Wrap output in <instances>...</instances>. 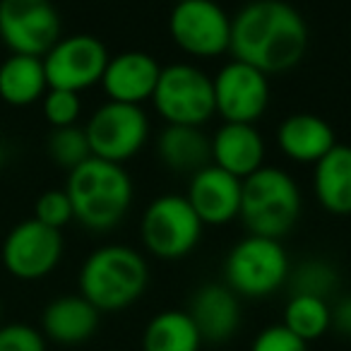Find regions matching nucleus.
<instances>
[{"label": "nucleus", "instance_id": "obj_1", "mask_svg": "<svg viewBox=\"0 0 351 351\" xmlns=\"http://www.w3.org/2000/svg\"><path fill=\"white\" fill-rule=\"evenodd\" d=\"M306 51V17L287 0H248L231 15V58L253 65L267 77L293 70Z\"/></svg>", "mask_w": 351, "mask_h": 351}, {"label": "nucleus", "instance_id": "obj_2", "mask_svg": "<svg viewBox=\"0 0 351 351\" xmlns=\"http://www.w3.org/2000/svg\"><path fill=\"white\" fill-rule=\"evenodd\" d=\"M65 193L73 217L89 231H111L128 217L135 200L132 178L123 164L89 156L68 173Z\"/></svg>", "mask_w": 351, "mask_h": 351}, {"label": "nucleus", "instance_id": "obj_3", "mask_svg": "<svg viewBox=\"0 0 351 351\" xmlns=\"http://www.w3.org/2000/svg\"><path fill=\"white\" fill-rule=\"evenodd\" d=\"M149 284V267L140 250L111 243L94 250L80 269V293L99 313L132 306Z\"/></svg>", "mask_w": 351, "mask_h": 351}, {"label": "nucleus", "instance_id": "obj_4", "mask_svg": "<svg viewBox=\"0 0 351 351\" xmlns=\"http://www.w3.org/2000/svg\"><path fill=\"white\" fill-rule=\"evenodd\" d=\"M301 212V188L289 171L265 164L243 178L239 219L243 221L248 234L282 241L296 229Z\"/></svg>", "mask_w": 351, "mask_h": 351}, {"label": "nucleus", "instance_id": "obj_5", "mask_svg": "<svg viewBox=\"0 0 351 351\" xmlns=\"http://www.w3.org/2000/svg\"><path fill=\"white\" fill-rule=\"evenodd\" d=\"M291 263L282 241L248 234L229 250L224 260L226 287L243 298H267L282 289Z\"/></svg>", "mask_w": 351, "mask_h": 351}, {"label": "nucleus", "instance_id": "obj_6", "mask_svg": "<svg viewBox=\"0 0 351 351\" xmlns=\"http://www.w3.org/2000/svg\"><path fill=\"white\" fill-rule=\"evenodd\" d=\"M152 106L169 125L202 128L217 116L212 77L195 63L166 65L152 94Z\"/></svg>", "mask_w": 351, "mask_h": 351}, {"label": "nucleus", "instance_id": "obj_7", "mask_svg": "<svg viewBox=\"0 0 351 351\" xmlns=\"http://www.w3.org/2000/svg\"><path fill=\"white\" fill-rule=\"evenodd\" d=\"M205 224L186 195H159L145 207L140 221V239L147 253L159 260H181L191 255L202 241Z\"/></svg>", "mask_w": 351, "mask_h": 351}, {"label": "nucleus", "instance_id": "obj_8", "mask_svg": "<svg viewBox=\"0 0 351 351\" xmlns=\"http://www.w3.org/2000/svg\"><path fill=\"white\" fill-rule=\"evenodd\" d=\"M169 34L176 49L191 58H217L229 53L231 15L217 0H176L169 15Z\"/></svg>", "mask_w": 351, "mask_h": 351}, {"label": "nucleus", "instance_id": "obj_9", "mask_svg": "<svg viewBox=\"0 0 351 351\" xmlns=\"http://www.w3.org/2000/svg\"><path fill=\"white\" fill-rule=\"evenodd\" d=\"M84 132H87L92 156L113 161V164H125L145 149L152 135V125L142 106L106 101L92 113Z\"/></svg>", "mask_w": 351, "mask_h": 351}, {"label": "nucleus", "instance_id": "obj_10", "mask_svg": "<svg viewBox=\"0 0 351 351\" xmlns=\"http://www.w3.org/2000/svg\"><path fill=\"white\" fill-rule=\"evenodd\" d=\"M63 36L51 0H0V39L12 56L44 58Z\"/></svg>", "mask_w": 351, "mask_h": 351}, {"label": "nucleus", "instance_id": "obj_11", "mask_svg": "<svg viewBox=\"0 0 351 351\" xmlns=\"http://www.w3.org/2000/svg\"><path fill=\"white\" fill-rule=\"evenodd\" d=\"M108 49L92 34L60 36L56 46L44 56V70L49 89L84 92L101 82L108 65Z\"/></svg>", "mask_w": 351, "mask_h": 351}, {"label": "nucleus", "instance_id": "obj_12", "mask_svg": "<svg viewBox=\"0 0 351 351\" xmlns=\"http://www.w3.org/2000/svg\"><path fill=\"white\" fill-rule=\"evenodd\" d=\"M215 111L224 123H258L269 106V77L258 68L231 58L212 77Z\"/></svg>", "mask_w": 351, "mask_h": 351}, {"label": "nucleus", "instance_id": "obj_13", "mask_svg": "<svg viewBox=\"0 0 351 351\" xmlns=\"http://www.w3.org/2000/svg\"><path fill=\"white\" fill-rule=\"evenodd\" d=\"M0 255L12 277L22 282H36L58 267L63 258V234L32 217L12 226Z\"/></svg>", "mask_w": 351, "mask_h": 351}, {"label": "nucleus", "instance_id": "obj_14", "mask_svg": "<svg viewBox=\"0 0 351 351\" xmlns=\"http://www.w3.org/2000/svg\"><path fill=\"white\" fill-rule=\"evenodd\" d=\"M243 181L210 164L191 176L186 200L205 226H226L241 215Z\"/></svg>", "mask_w": 351, "mask_h": 351}, {"label": "nucleus", "instance_id": "obj_15", "mask_svg": "<svg viewBox=\"0 0 351 351\" xmlns=\"http://www.w3.org/2000/svg\"><path fill=\"white\" fill-rule=\"evenodd\" d=\"M159 75L161 65L152 53H147V51H123V53L108 58V65L99 84L106 92L108 101L142 106L145 101H152Z\"/></svg>", "mask_w": 351, "mask_h": 351}, {"label": "nucleus", "instance_id": "obj_16", "mask_svg": "<svg viewBox=\"0 0 351 351\" xmlns=\"http://www.w3.org/2000/svg\"><path fill=\"white\" fill-rule=\"evenodd\" d=\"M267 145L253 123H221L212 135V164L236 178H248L265 166Z\"/></svg>", "mask_w": 351, "mask_h": 351}, {"label": "nucleus", "instance_id": "obj_17", "mask_svg": "<svg viewBox=\"0 0 351 351\" xmlns=\"http://www.w3.org/2000/svg\"><path fill=\"white\" fill-rule=\"evenodd\" d=\"M241 296H236L226 284H205L191 298L188 315L193 317L202 341L221 344L229 341L241 327Z\"/></svg>", "mask_w": 351, "mask_h": 351}, {"label": "nucleus", "instance_id": "obj_18", "mask_svg": "<svg viewBox=\"0 0 351 351\" xmlns=\"http://www.w3.org/2000/svg\"><path fill=\"white\" fill-rule=\"evenodd\" d=\"M277 145L296 164H317L337 145L335 128L315 113H291L277 128Z\"/></svg>", "mask_w": 351, "mask_h": 351}, {"label": "nucleus", "instance_id": "obj_19", "mask_svg": "<svg viewBox=\"0 0 351 351\" xmlns=\"http://www.w3.org/2000/svg\"><path fill=\"white\" fill-rule=\"evenodd\" d=\"M159 161L171 173L188 176L212 164V137L195 125H169L154 140Z\"/></svg>", "mask_w": 351, "mask_h": 351}, {"label": "nucleus", "instance_id": "obj_20", "mask_svg": "<svg viewBox=\"0 0 351 351\" xmlns=\"http://www.w3.org/2000/svg\"><path fill=\"white\" fill-rule=\"evenodd\" d=\"M99 315L101 313L82 293H68V296L53 298L44 308L41 327L51 341L73 346L92 339L99 327Z\"/></svg>", "mask_w": 351, "mask_h": 351}, {"label": "nucleus", "instance_id": "obj_21", "mask_svg": "<svg viewBox=\"0 0 351 351\" xmlns=\"http://www.w3.org/2000/svg\"><path fill=\"white\" fill-rule=\"evenodd\" d=\"M313 191L327 215L351 217V145L337 142L313 164Z\"/></svg>", "mask_w": 351, "mask_h": 351}, {"label": "nucleus", "instance_id": "obj_22", "mask_svg": "<svg viewBox=\"0 0 351 351\" xmlns=\"http://www.w3.org/2000/svg\"><path fill=\"white\" fill-rule=\"evenodd\" d=\"M49 92L44 60L32 56H10L0 65V99L10 106H29Z\"/></svg>", "mask_w": 351, "mask_h": 351}, {"label": "nucleus", "instance_id": "obj_23", "mask_svg": "<svg viewBox=\"0 0 351 351\" xmlns=\"http://www.w3.org/2000/svg\"><path fill=\"white\" fill-rule=\"evenodd\" d=\"M202 337L188 311H161L147 322L142 351H197Z\"/></svg>", "mask_w": 351, "mask_h": 351}, {"label": "nucleus", "instance_id": "obj_24", "mask_svg": "<svg viewBox=\"0 0 351 351\" xmlns=\"http://www.w3.org/2000/svg\"><path fill=\"white\" fill-rule=\"evenodd\" d=\"M306 344L320 339L327 330H332V306L325 298L315 296H291L284 308V322Z\"/></svg>", "mask_w": 351, "mask_h": 351}, {"label": "nucleus", "instance_id": "obj_25", "mask_svg": "<svg viewBox=\"0 0 351 351\" xmlns=\"http://www.w3.org/2000/svg\"><path fill=\"white\" fill-rule=\"evenodd\" d=\"M287 284L291 289V296H315L330 301V296L337 291V284H339V274L332 263L322 258H311L303 260L298 267L289 272Z\"/></svg>", "mask_w": 351, "mask_h": 351}, {"label": "nucleus", "instance_id": "obj_26", "mask_svg": "<svg viewBox=\"0 0 351 351\" xmlns=\"http://www.w3.org/2000/svg\"><path fill=\"white\" fill-rule=\"evenodd\" d=\"M46 152H49L51 161L56 166H60V169H65L68 173L92 156L87 132L80 125L51 128L49 140H46Z\"/></svg>", "mask_w": 351, "mask_h": 351}, {"label": "nucleus", "instance_id": "obj_27", "mask_svg": "<svg viewBox=\"0 0 351 351\" xmlns=\"http://www.w3.org/2000/svg\"><path fill=\"white\" fill-rule=\"evenodd\" d=\"M41 106H44V118L51 128H68L77 125V118L82 113V99L77 92L49 89L41 99Z\"/></svg>", "mask_w": 351, "mask_h": 351}, {"label": "nucleus", "instance_id": "obj_28", "mask_svg": "<svg viewBox=\"0 0 351 351\" xmlns=\"http://www.w3.org/2000/svg\"><path fill=\"white\" fill-rule=\"evenodd\" d=\"M34 219L41 224L51 226V229H63L65 224L75 219L73 217V205L65 191H46L39 195L34 205Z\"/></svg>", "mask_w": 351, "mask_h": 351}, {"label": "nucleus", "instance_id": "obj_29", "mask_svg": "<svg viewBox=\"0 0 351 351\" xmlns=\"http://www.w3.org/2000/svg\"><path fill=\"white\" fill-rule=\"evenodd\" d=\"M0 351H46V339L32 325L12 322L0 327Z\"/></svg>", "mask_w": 351, "mask_h": 351}, {"label": "nucleus", "instance_id": "obj_30", "mask_svg": "<svg viewBox=\"0 0 351 351\" xmlns=\"http://www.w3.org/2000/svg\"><path fill=\"white\" fill-rule=\"evenodd\" d=\"M250 351H308V344L287 325H269L253 339Z\"/></svg>", "mask_w": 351, "mask_h": 351}, {"label": "nucleus", "instance_id": "obj_31", "mask_svg": "<svg viewBox=\"0 0 351 351\" xmlns=\"http://www.w3.org/2000/svg\"><path fill=\"white\" fill-rule=\"evenodd\" d=\"M332 327L339 335L351 337V293L341 296L339 301L332 306Z\"/></svg>", "mask_w": 351, "mask_h": 351}, {"label": "nucleus", "instance_id": "obj_32", "mask_svg": "<svg viewBox=\"0 0 351 351\" xmlns=\"http://www.w3.org/2000/svg\"><path fill=\"white\" fill-rule=\"evenodd\" d=\"M0 171H3V147H0Z\"/></svg>", "mask_w": 351, "mask_h": 351}]
</instances>
